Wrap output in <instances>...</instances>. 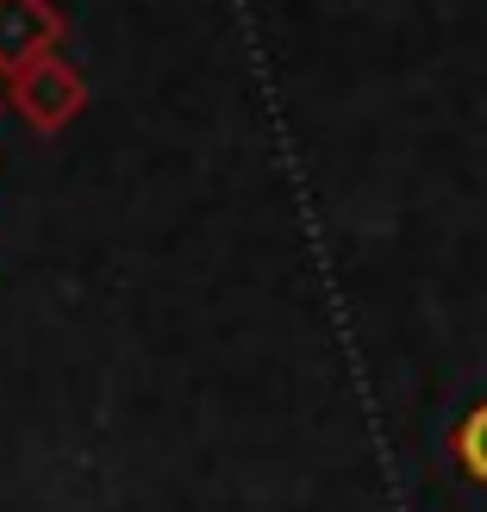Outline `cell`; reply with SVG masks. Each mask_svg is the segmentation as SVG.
Returning a JSON list of instances; mask_svg holds the SVG:
<instances>
[{
	"label": "cell",
	"instance_id": "6da1fadb",
	"mask_svg": "<svg viewBox=\"0 0 487 512\" xmlns=\"http://www.w3.org/2000/svg\"><path fill=\"white\" fill-rule=\"evenodd\" d=\"M456 450H463V469L475 481H487V406H475V413L463 419V431H456Z\"/></svg>",
	"mask_w": 487,
	"mask_h": 512
}]
</instances>
